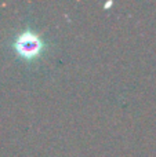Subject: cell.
I'll list each match as a JSON object with an SVG mask.
<instances>
[{"mask_svg":"<svg viewBox=\"0 0 156 157\" xmlns=\"http://www.w3.org/2000/svg\"><path fill=\"white\" fill-rule=\"evenodd\" d=\"M15 50L24 58H33L40 52L41 41L35 33L24 32L18 36L15 41Z\"/></svg>","mask_w":156,"mask_h":157,"instance_id":"6da1fadb","label":"cell"}]
</instances>
